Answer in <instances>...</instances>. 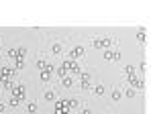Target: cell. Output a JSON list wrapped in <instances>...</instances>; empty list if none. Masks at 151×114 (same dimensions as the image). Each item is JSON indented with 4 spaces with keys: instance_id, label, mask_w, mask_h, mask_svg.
Returning <instances> with one entry per match:
<instances>
[{
    "instance_id": "6da1fadb",
    "label": "cell",
    "mask_w": 151,
    "mask_h": 114,
    "mask_svg": "<svg viewBox=\"0 0 151 114\" xmlns=\"http://www.w3.org/2000/svg\"><path fill=\"white\" fill-rule=\"evenodd\" d=\"M14 96H21V98H23V96H25V92H23V88H17V90H14Z\"/></svg>"
}]
</instances>
